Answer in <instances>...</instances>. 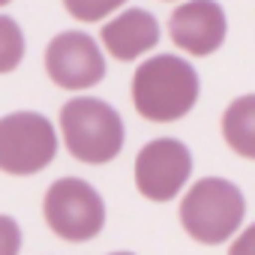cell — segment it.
<instances>
[{
  "mask_svg": "<svg viewBox=\"0 0 255 255\" xmlns=\"http://www.w3.org/2000/svg\"><path fill=\"white\" fill-rule=\"evenodd\" d=\"M0 36H3V60H0V69L9 72V69L18 63L21 51H24V45H21V33H18L15 21H12L9 15L0 18Z\"/></svg>",
  "mask_w": 255,
  "mask_h": 255,
  "instance_id": "12",
  "label": "cell"
},
{
  "mask_svg": "<svg viewBox=\"0 0 255 255\" xmlns=\"http://www.w3.org/2000/svg\"><path fill=\"white\" fill-rule=\"evenodd\" d=\"M111 255H132V252H111Z\"/></svg>",
  "mask_w": 255,
  "mask_h": 255,
  "instance_id": "14",
  "label": "cell"
},
{
  "mask_svg": "<svg viewBox=\"0 0 255 255\" xmlns=\"http://www.w3.org/2000/svg\"><path fill=\"white\" fill-rule=\"evenodd\" d=\"M225 12L216 0H189L180 3L168 18L171 42L195 57L213 54L225 42Z\"/></svg>",
  "mask_w": 255,
  "mask_h": 255,
  "instance_id": "8",
  "label": "cell"
},
{
  "mask_svg": "<svg viewBox=\"0 0 255 255\" xmlns=\"http://www.w3.org/2000/svg\"><path fill=\"white\" fill-rule=\"evenodd\" d=\"M246 198L225 177H204L180 201V225L198 243H225L243 222Z\"/></svg>",
  "mask_w": 255,
  "mask_h": 255,
  "instance_id": "3",
  "label": "cell"
},
{
  "mask_svg": "<svg viewBox=\"0 0 255 255\" xmlns=\"http://www.w3.org/2000/svg\"><path fill=\"white\" fill-rule=\"evenodd\" d=\"M57 153V135L48 117L12 111L0 120V168L6 174H36Z\"/></svg>",
  "mask_w": 255,
  "mask_h": 255,
  "instance_id": "5",
  "label": "cell"
},
{
  "mask_svg": "<svg viewBox=\"0 0 255 255\" xmlns=\"http://www.w3.org/2000/svg\"><path fill=\"white\" fill-rule=\"evenodd\" d=\"M60 132L66 141V150L87 165L111 162L123 150V120L120 114L93 96L69 99L60 108Z\"/></svg>",
  "mask_w": 255,
  "mask_h": 255,
  "instance_id": "2",
  "label": "cell"
},
{
  "mask_svg": "<svg viewBox=\"0 0 255 255\" xmlns=\"http://www.w3.org/2000/svg\"><path fill=\"white\" fill-rule=\"evenodd\" d=\"M135 111L150 123H171L198 102V72L177 54H156L132 75Z\"/></svg>",
  "mask_w": 255,
  "mask_h": 255,
  "instance_id": "1",
  "label": "cell"
},
{
  "mask_svg": "<svg viewBox=\"0 0 255 255\" xmlns=\"http://www.w3.org/2000/svg\"><path fill=\"white\" fill-rule=\"evenodd\" d=\"M45 69L57 87L66 90H87L102 81L105 57L96 48V39L81 30L57 33L45 48Z\"/></svg>",
  "mask_w": 255,
  "mask_h": 255,
  "instance_id": "7",
  "label": "cell"
},
{
  "mask_svg": "<svg viewBox=\"0 0 255 255\" xmlns=\"http://www.w3.org/2000/svg\"><path fill=\"white\" fill-rule=\"evenodd\" d=\"M42 213L48 228L69 243L93 240L105 225L102 195L81 177H60L48 186Z\"/></svg>",
  "mask_w": 255,
  "mask_h": 255,
  "instance_id": "4",
  "label": "cell"
},
{
  "mask_svg": "<svg viewBox=\"0 0 255 255\" xmlns=\"http://www.w3.org/2000/svg\"><path fill=\"white\" fill-rule=\"evenodd\" d=\"M228 255H255V222L246 231H240V237L231 243Z\"/></svg>",
  "mask_w": 255,
  "mask_h": 255,
  "instance_id": "13",
  "label": "cell"
},
{
  "mask_svg": "<svg viewBox=\"0 0 255 255\" xmlns=\"http://www.w3.org/2000/svg\"><path fill=\"white\" fill-rule=\"evenodd\" d=\"M120 3H126V0H63L66 12L78 21H99L108 12H114Z\"/></svg>",
  "mask_w": 255,
  "mask_h": 255,
  "instance_id": "11",
  "label": "cell"
},
{
  "mask_svg": "<svg viewBox=\"0 0 255 255\" xmlns=\"http://www.w3.org/2000/svg\"><path fill=\"white\" fill-rule=\"evenodd\" d=\"M159 42V21L147 9H126L102 27V45L117 60H135Z\"/></svg>",
  "mask_w": 255,
  "mask_h": 255,
  "instance_id": "9",
  "label": "cell"
},
{
  "mask_svg": "<svg viewBox=\"0 0 255 255\" xmlns=\"http://www.w3.org/2000/svg\"><path fill=\"white\" fill-rule=\"evenodd\" d=\"M222 138L234 153H240L246 159H255V93L240 96L225 108Z\"/></svg>",
  "mask_w": 255,
  "mask_h": 255,
  "instance_id": "10",
  "label": "cell"
},
{
  "mask_svg": "<svg viewBox=\"0 0 255 255\" xmlns=\"http://www.w3.org/2000/svg\"><path fill=\"white\" fill-rule=\"evenodd\" d=\"M192 174V153L177 138H156L135 156V186L150 201H171Z\"/></svg>",
  "mask_w": 255,
  "mask_h": 255,
  "instance_id": "6",
  "label": "cell"
}]
</instances>
